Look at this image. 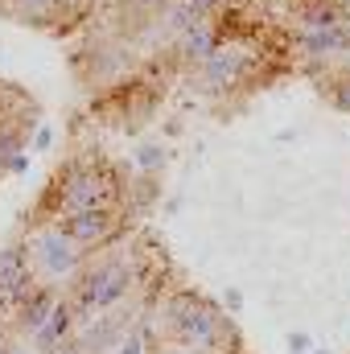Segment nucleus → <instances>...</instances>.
Returning <instances> with one entry per match:
<instances>
[{"label": "nucleus", "mask_w": 350, "mask_h": 354, "mask_svg": "<svg viewBox=\"0 0 350 354\" xmlns=\"http://www.w3.org/2000/svg\"><path fill=\"white\" fill-rule=\"evenodd\" d=\"M169 326H174L177 338L185 346H194V351H210L219 342V334H223L219 313L210 305L194 301V297H177L174 305H169Z\"/></svg>", "instance_id": "1"}, {"label": "nucleus", "mask_w": 350, "mask_h": 354, "mask_svg": "<svg viewBox=\"0 0 350 354\" xmlns=\"http://www.w3.org/2000/svg\"><path fill=\"white\" fill-rule=\"evenodd\" d=\"M128 284H132V272L124 260H103V264H95L83 276V284H79V305L83 309H107V305H116L124 292H128Z\"/></svg>", "instance_id": "2"}, {"label": "nucleus", "mask_w": 350, "mask_h": 354, "mask_svg": "<svg viewBox=\"0 0 350 354\" xmlns=\"http://www.w3.org/2000/svg\"><path fill=\"white\" fill-rule=\"evenodd\" d=\"M111 227H116V218H111V210H107V206H83V210H71V214L58 223V231H62L75 248L103 243V239L111 235Z\"/></svg>", "instance_id": "3"}, {"label": "nucleus", "mask_w": 350, "mask_h": 354, "mask_svg": "<svg viewBox=\"0 0 350 354\" xmlns=\"http://www.w3.org/2000/svg\"><path fill=\"white\" fill-rule=\"evenodd\" d=\"M37 264L46 268L50 276H66V272H75L79 268V252H75V243L62 235V231H46V235H37Z\"/></svg>", "instance_id": "4"}, {"label": "nucleus", "mask_w": 350, "mask_h": 354, "mask_svg": "<svg viewBox=\"0 0 350 354\" xmlns=\"http://www.w3.org/2000/svg\"><path fill=\"white\" fill-rule=\"evenodd\" d=\"M111 194V185L99 174H83V169H71L66 174V189H62V202L71 210H83V206H103Z\"/></svg>", "instance_id": "5"}, {"label": "nucleus", "mask_w": 350, "mask_h": 354, "mask_svg": "<svg viewBox=\"0 0 350 354\" xmlns=\"http://www.w3.org/2000/svg\"><path fill=\"white\" fill-rule=\"evenodd\" d=\"M0 292L4 297H25L29 292V260L21 252L0 256Z\"/></svg>", "instance_id": "6"}, {"label": "nucleus", "mask_w": 350, "mask_h": 354, "mask_svg": "<svg viewBox=\"0 0 350 354\" xmlns=\"http://www.w3.org/2000/svg\"><path fill=\"white\" fill-rule=\"evenodd\" d=\"M21 25H42V21H54L62 12V0H0Z\"/></svg>", "instance_id": "7"}, {"label": "nucleus", "mask_w": 350, "mask_h": 354, "mask_svg": "<svg viewBox=\"0 0 350 354\" xmlns=\"http://www.w3.org/2000/svg\"><path fill=\"white\" fill-rule=\"evenodd\" d=\"M54 313V292H46V288H37V292H29V301H25V309H21V326L25 330H42L46 326V317Z\"/></svg>", "instance_id": "8"}, {"label": "nucleus", "mask_w": 350, "mask_h": 354, "mask_svg": "<svg viewBox=\"0 0 350 354\" xmlns=\"http://www.w3.org/2000/svg\"><path fill=\"white\" fill-rule=\"evenodd\" d=\"M338 103H342V107H347V111H350V83H347V87H342V91H338Z\"/></svg>", "instance_id": "9"}, {"label": "nucleus", "mask_w": 350, "mask_h": 354, "mask_svg": "<svg viewBox=\"0 0 350 354\" xmlns=\"http://www.w3.org/2000/svg\"><path fill=\"white\" fill-rule=\"evenodd\" d=\"M124 354H140V342H136V338H132V342H128V346H124Z\"/></svg>", "instance_id": "10"}, {"label": "nucleus", "mask_w": 350, "mask_h": 354, "mask_svg": "<svg viewBox=\"0 0 350 354\" xmlns=\"http://www.w3.org/2000/svg\"><path fill=\"white\" fill-rule=\"evenodd\" d=\"M342 37H347V46H350V17H342Z\"/></svg>", "instance_id": "11"}, {"label": "nucleus", "mask_w": 350, "mask_h": 354, "mask_svg": "<svg viewBox=\"0 0 350 354\" xmlns=\"http://www.w3.org/2000/svg\"><path fill=\"white\" fill-rule=\"evenodd\" d=\"M8 354H29V351H8Z\"/></svg>", "instance_id": "12"}]
</instances>
